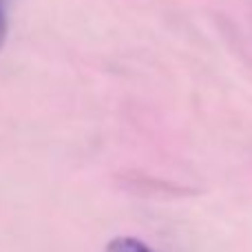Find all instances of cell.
Wrapping results in <instances>:
<instances>
[{
	"label": "cell",
	"instance_id": "2",
	"mask_svg": "<svg viewBox=\"0 0 252 252\" xmlns=\"http://www.w3.org/2000/svg\"><path fill=\"white\" fill-rule=\"evenodd\" d=\"M7 35V13H4V0H0V47Z\"/></svg>",
	"mask_w": 252,
	"mask_h": 252
},
{
	"label": "cell",
	"instance_id": "1",
	"mask_svg": "<svg viewBox=\"0 0 252 252\" xmlns=\"http://www.w3.org/2000/svg\"><path fill=\"white\" fill-rule=\"evenodd\" d=\"M106 252H155L135 237H118L106 246Z\"/></svg>",
	"mask_w": 252,
	"mask_h": 252
}]
</instances>
